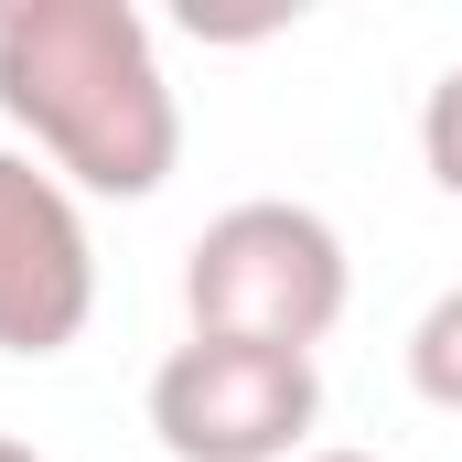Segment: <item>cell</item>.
<instances>
[{
    "label": "cell",
    "mask_w": 462,
    "mask_h": 462,
    "mask_svg": "<svg viewBox=\"0 0 462 462\" xmlns=\"http://www.w3.org/2000/svg\"><path fill=\"white\" fill-rule=\"evenodd\" d=\"M0 118L32 129L43 172L76 194H162L183 162V108L162 43L129 0H11L0 11Z\"/></svg>",
    "instance_id": "6da1fadb"
},
{
    "label": "cell",
    "mask_w": 462,
    "mask_h": 462,
    "mask_svg": "<svg viewBox=\"0 0 462 462\" xmlns=\"http://www.w3.org/2000/svg\"><path fill=\"white\" fill-rule=\"evenodd\" d=\"M345 291H355L345 236L312 205H280V194L226 205L183 258V312H194V334H226V345L312 355L345 323Z\"/></svg>",
    "instance_id": "7a4b0ae2"
},
{
    "label": "cell",
    "mask_w": 462,
    "mask_h": 462,
    "mask_svg": "<svg viewBox=\"0 0 462 462\" xmlns=\"http://www.w3.org/2000/svg\"><path fill=\"white\" fill-rule=\"evenodd\" d=\"M323 420V365L280 345L183 334L151 365V441L172 462H301Z\"/></svg>",
    "instance_id": "3957f363"
},
{
    "label": "cell",
    "mask_w": 462,
    "mask_h": 462,
    "mask_svg": "<svg viewBox=\"0 0 462 462\" xmlns=\"http://www.w3.org/2000/svg\"><path fill=\"white\" fill-rule=\"evenodd\" d=\"M97 312V236L65 172L0 151V355H65Z\"/></svg>",
    "instance_id": "277c9868"
},
{
    "label": "cell",
    "mask_w": 462,
    "mask_h": 462,
    "mask_svg": "<svg viewBox=\"0 0 462 462\" xmlns=\"http://www.w3.org/2000/svg\"><path fill=\"white\" fill-rule=\"evenodd\" d=\"M409 387H420L430 409H462V280L409 323Z\"/></svg>",
    "instance_id": "5b68a950"
},
{
    "label": "cell",
    "mask_w": 462,
    "mask_h": 462,
    "mask_svg": "<svg viewBox=\"0 0 462 462\" xmlns=\"http://www.w3.org/2000/svg\"><path fill=\"white\" fill-rule=\"evenodd\" d=\"M420 162H430V183L462 205V65L420 97Z\"/></svg>",
    "instance_id": "8992f818"
},
{
    "label": "cell",
    "mask_w": 462,
    "mask_h": 462,
    "mask_svg": "<svg viewBox=\"0 0 462 462\" xmlns=\"http://www.w3.org/2000/svg\"><path fill=\"white\" fill-rule=\"evenodd\" d=\"M0 462H43V452H32V441H11V430H0Z\"/></svg>",
    "instance_id": "52a82bcc"
},
{
    "label": "cell",
    "mask_w": 462,
    "mask_h": 462,
    "mask_svg": "<svg viewBox=\"0 0 462 462\" xmlns=\"http://www.w3.org/2000/svg\"><path fill=\"white\" fill-rule=\"evenodd\" d=\"M301 462H376V452H301Z\"/></svg>",
    "instance_id": "ba28073f"
}]
</instances>
